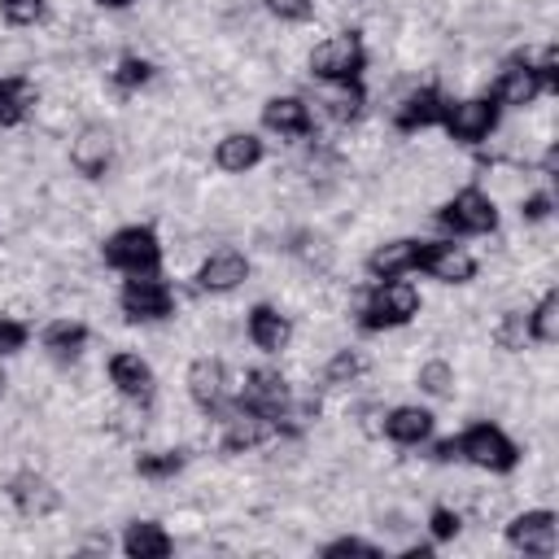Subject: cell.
<instances>
[{
    "instance_id": "12",
    "label": "cell",
    "mask_w": 559,
    "mask_h": 559,
    "mask_svg": "<svg viewBox=\"0 0 559 559\" xmlns=\"http://www.w3.org/2000/svg\"><path fill=\"white\" fill-rule=\"evenodd\" d=\"M253 280V258L240 253L236 245H218V249H205L201 262L192 266V284L201 293H214V297H227L236 288H245Z\"/></svg>"
},
{
    "instance_id": "14",
    "label": "cell",
    "mask_w": 559,
    "mask_h": 559,
    "mask_svg": "<svg viewBox=\"0 0 559 559\" xmlns=\"http://www.w3.org/2000/svg\"><path fill=\"white\" fill-rule=\"evenodd\" d=\"M507 546L515 555H533V559H550L559 546V520L550 507H528V511H511L507 515Z\"/></svg>"
},
{
    "instance_id": "15",
    "label": "cell",
    "mask_w": 559,
    "mask_h": 559,
    "mask_svg": "<svg viewBox=\"0 0 559 559\" xmlns=\"http://www.w3.org/2000/svg\"><path fill=\"white\" fill-rule=\"evenodd\" d=\"M258 114H262V127L271 135H280L284 144H310V135H314V114H310L306 96H297V92H271Z\"/></svg>"
},
{
    "instance_id": "19",
    "label": "cell",
    "mask_w": 559,
    "mask_h": 559,
    "mask_svg": "<svg viewBox=\"0 0 559 559\" xmlns=\"http://www.w3.org/2000/svg\"><path fill=\"white\" fill-rule=\"evenodd\" d=\"M183 389H188V402H192L197 411L223 406V402L231 397V367H227V358H218V354L192 358L188 371H183Z\"/></svg>"
},
{
    "instance_id": "10",
    "label": "cell",
    "mask_w": 559,
    "mask_h": 559,
    "mask_svg": "<svg viewBox=\"0 0 559 559\" xmlns=\"http://www.w3.org/2000/svg\"><path fill=\"white\" fill-rule=\"evenodd\" d=\"M485 87H489L485 96H489L498 109H533L542 96L555 92V87L537 74V66L524 61V57H507V61L498 66V74H493Z\"/></svg>"
},
{
    "instance_id": "2",
    "label": "cell",
    "mask_w": 559,
    "mask_h": 559,
    "mask_svg": "<svg viewBox=\"0 0 559 559\" xmlns=\"http://www.w3.org/2000/svg\"><path fill=\"white\" fill-rule=\"evenodd\" d=\"M96 249H100V262L118 275H148L162 266V236L148 223L114 227Z\"/></svg>"
},
{
    "instance_id": "39",
    "label": "cell",
    "mask_w": 559,
    "mask_h": 559,
    "mask_svg": "<svg viewBox=\"0 0 559 559\" xmlns=\"http://www.w3.org/2000/svg\"><path fill=\"white\" fill-rule=\"evenodd\" d=\"M96 9H105V13H127L131 4H140V0H92Z\"/></svg>"
},
{
    "instance_id": "20",
    "label": "cell",
    "mask_w": 559,
    "mask_h": 559,
    "mask_svg": "<svg viewBox=\"0 0 559 559\" xmlns=\"http://www.w3.org/2000/svg\"><path fill=\"white\" fill-rule=\"evenodd\" d=\"M419 271H424L428 280L445 284V288H463V284L476 280L480 266H476V253H467L463 245H454V240H428Z\"/></svg>"
},
{
    "instance_id": "28",
    "label": "cell",
    "mask_w": 559,
    "mask_h": 559,
    "mask_svg": "<svg viewBox=\"0 0 559 559\" xmlns=\"http://www.w3.org/2000/svg\"><path fill=\"white\" fill-rule=\"evenodd\" d=\"M157 70H162V66H157L148 52H140V48H135V52H122V57L109 66V92L122 96V100H127V96H140V92H148V83L157 79Z\"/></svg>"
},
{
    "instance_id": "8",
    "label": "cell",
    "mask_w": 559,
    "mask_h": 559,
    "mask_svg": "<svg viewBox=\"0 0 559 559\" xmlns=\"http://www.w3.org/2000/svg\"><path fill=\"white\" fill-rule=\"evenodd\" d=\"M314 122L328 127H349L367 114V87L358 79H310V96H306Z\"/></svg>"
},
{
    "instance_id": "16",
    "label": "cell",
    "mask_w": 559,
    "mask_h": 559,
    "mask_svg": "<svg viewBox=\"0 0 559 559\" xmlns=\"http://www.w3.org/2000/svg\"><path fill=\"white\" fill-rule=\"evenodd\" d=\"M105 376H109V389L118 393V397H131V402H157V371H153V362L140 354V349H114L109 358H105Z\"/></svg>"
},
{
    "instance_id": "24",
    "label": "cell",
    "mask_w": 559,
    "mask_h": 559,
    "mask_svg": "<svg viewBox=\"0 0 559 559\" xmlns=\"http://www.w3.org/2000/svg\"><path fill=\"white\" fill-rule=\"evenodd\" d=\"M118 550H122L127 559H166V555L175 550V537L166 533L162 520H153V515H131V520L122 524Z\"/></svg>"
},
{
    "instance_id": "27",
    "label": "cell",
    "mask_w": 559,
    "mask_h": 559,
    "mask_svg": "<svg viewBox=\"0 0 559 559\" xmlns=\"http://www.w3.org/2000/svg\"><path fill=\"white\" fill-rule=\"evenodd\" d=\"M485 336H489V345H493L498 354H507V358L528 354V349H533V332H528V306H502V314H498V319H489Z\"/></svg>"
},
{
    "instance_id": "25",
    "label": "cell",
    "mask_w": 559,
    "mask_h": 559,
    "mask_svg": "<svg viewBox=\"0 0 559 559\" xmlns=\"http://www.w3.org/2000/svg\"><path fill=\"white\" fill-rule=\"evenodd\" d=\"M371 367H376V362H371V354H367L362 345L341 341V345L319 362V380H323V389H354V384L367 380Z\"/></svg>"
},
{
    "instance_id": "34",
    "label": "cell",
    "mask_w": 559,
    "mask_h": 559,
    "mask_svg": "<svg viewBox=\"0 0 559 559\" xmlns=\"http://www.w3.org/2000/svg\"><path fill=\"white\" fill-rule=\"evenodd\" d=\"M463 528H467V515H463L454 502L432 507V515H428V533H432V542H454Z\"/></svg>"
},
{
    "instance_id": "38",
    "label": "cell",
    "mask_w": 559,
    "mask_h": 559,
    "mask_svg": "<svg viewBox=\"0 0 559 559\" xmlns=\"http://www.w3.org/2000/svg\"><path fill=\"white\" fill-rule=\"evenodd\" d=\"M26 336H31V328H26L22 319H9V314H0V358H13V354H22V349H26Z\"/></svg>"
},
{
    "instance_id": "33",
    "label": "cell",
    "mask_w": 559,
    "mask_h": 559,
    "mask_svg": "<svg viewBox=\"0 0 559 559\" xmlns=\"http://www.w3.org/2000/svg\"><path fill=\"white\" fill-rule=\"evenodd\" d=\"M48 0H0V22L9 31H35L48 22Z\"/></svg>"
},
{
    "instance_id": "21",
    "label": "cell",
    "mask_w": 559,
    "mask_h": 559,
    "mask_svg": "<svg viewBox=\"0 0 559 559\" xmlns=\"http://www.w3.org/2000/svg\"><path fill=\"white\" fill-rule=\"evenodd\" d=\"M432 432H437V415L419 402H393L384 411V437L397 450H419L424 441H432Z\"/></svg>"
},
{
    "instance_id": "7",
    "label": "cell",
    "mask_w": 559,
    "mask_h": 559,
    "mask_svg": "<svg viewBox=\"0 0 559 559\" xmlns=\"http://www.w3.org/2000/svg\"><path fill=\"white\" fill-rule=\"evenodd\" d=\"M367 61H371V57H367L358 31H354V26H341V31H332L328 39L310 44V52H306V74H310V79H362Z\"/></svg>"
},
{
    "instance_id": "1",
    "label": "cell",
    "mask_w": 559,
    "mask_h": 559,
    "mask_svg": "<svg viewBox=\"0 0 559 559\" xmlns=\"http://www.w3.org/2000/svg\"><path fill=\"white\" fill-rule=\"evenodd\" d=\"M424 310V297L411 280H371V288L362 293V306L354 310V323L362 332H402L415 323V314Z\"/></svg>"
},
{
    "instance_id": "13",
    "label": "cell",
    "mask_w": 559,
    "mask_h": 559,
    "mask_svg": "<svg viewBox=\"0 0 559 559\" xmlns=\"http://www.w3.org/2000/svg\"><path fill=\"white\" fill-rule=\"evenodd\" d=\"M445 100H450V96H445L441 87H432V83H415V87H406V92L389 105V127H393L397 135L432 131V127H441Z\"/></svg>"
},
{
    "instance_id": "17",
    "label": "cell",
    "mask_w": 559,
    "mask_h": 559,
    "mask_svg": "<svg viewBox=\"0 0 559 559\" xmlns=\"http://www.w3.org/2000/svg\"><path fill=\"white\" fill-rule=\"evenodd\" d=\"M424 249H428L424 236H389V240H376L367 249V258H362V271L371 280H402V275L419 271Z\"/></svg>"
},
{
    "instance_id": "9",
    "label": "cell",
    "mask_w": 559,
    "mask_h": 559,
    "mask_svg": "<svg viewBox=\"0 0 559 559\" xmlns=\"http://www.w3.org/2000/svg\"><path fill=\"white\" fill-rule=\"evenodd\" d=\"M4 498H9V507L22 515V520H52L61 507H66V493H61V485L48 476V472H39V467H17L9 480H4Z\"/></svg>"
},
{
    "instance_id": "30",
    "label": "cell",
    "mask_w": 559,
    "mask_h": 559,
    "mask_svg": "<svg viewBox=\"0 0 559 559\" xmlns=\"http://www.w3.org/2000/svg\"><path fill=\"white\" fill-rule=\"evenodd\" d=\"M39 87L26 79V74H9V79H0V131H13V127H22L26 118H31V109L39 105Z\"/></svg>"
},
{
    "instance_id": "18",
    "label": "cell",
    "mask_w": 559,
    "mask_h": 559,
    "mask_svg": "<svg viewBox=\"0 0 559 559\" xmlns=\"http://www.w3.org/2000/svg\"><path fill=\"white\" fill-rule=\"evenodd\" d=\"M245 336H249V345H253V349H262V354L280 358V354H288V349H293L297 319H293L288 310H280L275 301H258V306H249V314H245Z\"/></svg>"
},
{
    "instance_id": "5",
    "label": "cell",
    "mask_w": 559,
    "mask_h": 559,
    "mask_svg": "<svg viewBox=\"0 0 559 559\" xmlns=\"http://www.w3.org/2000/svg\"><path fill=\"white\" fill-rule=\"evenodd\" d=\"M66 166L79 175V179H87V183H96V179H105L114 166H118V131L109 127V122H83L70 140H66Z\"/></svg>"
},
{
    "instance_id": "37",
    "label": "cell",
    "mask_w": 559,
    "mask_h": 559,
    "mask_svg": "<svg viewBox=\"0 0 559 559\" xmlns=\"http://www.w3.org/2000/svg\"><path fill=\"white\" fill-rule=\"evenodd\" d=\"M384 550H389L384 542H367V537H354V533L332 537V542L319 546V555H384Z\"/></svg>"
},
{
    "instance_id": "32",
    "label": "cell",
    "mask_w": 559,
    "mask_h": 559,
    "mask_svg": "<svg viewBox=\"0 0 559 559\" xmlns=\"http://www.w3.org/2000/svg\"><path fill=\"white\" fill-rule=\"evenodd\" d=\"M528 332H533V345H555L559 341V297H555V288H546L528 301Z\"/></svg>"
},
{
    "instance_id": "22",
    "label": "cell",
    "mask_w": 559,
    "mask_h": 559,
    "mask_svg": "<svg viewBox=\"0 0 559 559\" xmlns=\"http://www.w3.org/2000/svg\"><path fill=\"white\" fill-rule=\"evenodd\" d=\"M210 157H214V166H218L223 175H249V170L266 157V140H262L258 131L231 127V131H223V135L214 140Z\"/></svg>"
},
{
    "instance_id": "35",
    "label": "cell",
    "mask_w": 559,
    "mask_h": 559,
    "mask_svg": "<svg viewBox=\"0 0 559 559\" xmlns=\"http://www.w3.org/2000/svg\"><path fill=\"white\" fill-rule=\"evenodd\" d=\"M515 218H520V223H546V218H555V197H550V188H528V192L515 201Z\"/></svg>"
},
{
    "instance_id": "6",
    "label": "cell",
    "mask_w": 559,
    "mask_h": 559,
    "mask_svg": "<svg viewBox=\"0 0 559 559\" xmlns=\"http://www.w3.org/2000/svg\"><path fill=\"white\" fill-rule=\"evenodd\" d=\"M459 459H463V463H472V467H480V472L507 476V472H515V467H520L524 450H520V441H511L498 424L480 419V424H467V428L459 432Z\"/></svg>"
},
{
    "instance_id": "36",
    "label": "cell",
    "mask_w": 559,
    "mask_h": 559,
    "mask_svg": "<svg viewBox=\"0 0 559 559\" xmlns=\"http://www.w3.org/2000/svg\"><path fill=\"white\" fill-rule=\"evenodd\" d=\"M262 9H266V17L288 22V26H301L314 17V0H262Z\"/></svg>"
},
{
    "instance_id": "23",
    "label": "cell",
    "mask_w": 559,
    "mask_h": 559,
    "mask_svg": "<svg viewBox=\"0 0 559 559\" xmlns=\"http://www.w3.org/2000/svg\"><path fill=\"white\" fill-rule=\"evenodd\" d=\"M188 463H192L188 445H170V441L166 445H140V454L131 459V476H140L153 489H166V485H175V476L188 472Z\"/></svg>"
},
{
    "instance_id": "40",
    "label": "cell",
    "mask_w": 559,
    "mask_h": 559,
    "mask_svg": "<svg viewBox=\"0 0 559 559\" xmlns=\"http://www.w3.org/2000/svg\"><path fill=\"white\" fill-rule=\"evenodd\" d=\"M4 384H9V380H4V371H0V393H4Z\"/></svg>"
},
{
    "instance_id": "11",
    "label": "cell",
    "mask_w": 559,
    "mask_h": 559,
    "mask_svg": "<svg viewBox=\"0 0 559 559\" xmlns=\"http://www.w3.org/2000/svg\"><path fill=\"white\" fill-rule=\"evenodd\" d=\"M441 127H445V140H450V144L476 148V144H485V140L493 135V127H498V105H493L485 92L454 96V100H445Z\"/></svg>"
},
{
    "instance_id": "4",
    "label": "cell",
    "mask_w": 559,
    "mask_h": 559,
    "mask_svg": "<svg viewBox=\"0 0 559 559\" xmlns=\"http://www.w3.org/2000/svg\"><path fill=\"white\" fill-rule=\"evenodd\" d=\"M118 310H122V323L162 328L175 319L179 301H175V288L157 271H148V275H127V284L118 293Z\"/></svg>"
},
{
    "instance_id": "3",
    "label": "cell",
    "mask_w": 559,
    "mask_h": 559,
    "mask_svg": "<svg viewBox=\"0 0 559 559\" xmlns=\"http://www.w3.org/2000/svg\"><path fill=\"white\" fill-rule=\"evenodd\" d=\"M432 223H437L445 236H489V231L498 227V201H493L485 188L467 183V188L450 192V197L432 210Z\"/></svg>"
},
{
    "instance_id": "26",
    "label": "cell",
    "mask_w": 559,
    "mask_h": 559,
    "mask_svg": "<svg viewBox=\"0 0 559 559\" xmlns=\"http://www.w3.org/2000/svg\"><path fill=\"white\" fill-rule=\"evenodd\" d=\"M87 341H92L87 323H83V319H61V314H57V319L44 328V336H39L44 358H48L52 367H66V362L83 358V354H87Z\"/></svg>"
},
{
    "instance_id": "29",
    "label": "cell",
    "mask_w": 559,
    "mask_h": 559,
    "mask_svg": "<svg viewBox=\"0 0 559 559\" xmlns=\"http://www.w3.org/2000/svg\"><path fill=\"white\" fill-rule=\"evenodd\" d=\"M415 389L424 393V397H432V402H454L459 397V384H463V376H459V367L445 358V354H432V358H424L419 367H415Z\"/></svg>"
},
{
    "instance_id": "31",
    "label": "cell",
    "mask_w": 559,
    "mask_h": 559,
    "mask_svg": "<svg viewBox=\"0 0 559 559\" xmlns=\"http://www.w3.org/2000/svg\"><path fill=\"white\" fill-rule=\"evenodd\" d=\"M511 511H515V489L511 485H493V489L472 485V493L463 498V515L472 524H502Z\"/></svg>"
}]
</instances>
